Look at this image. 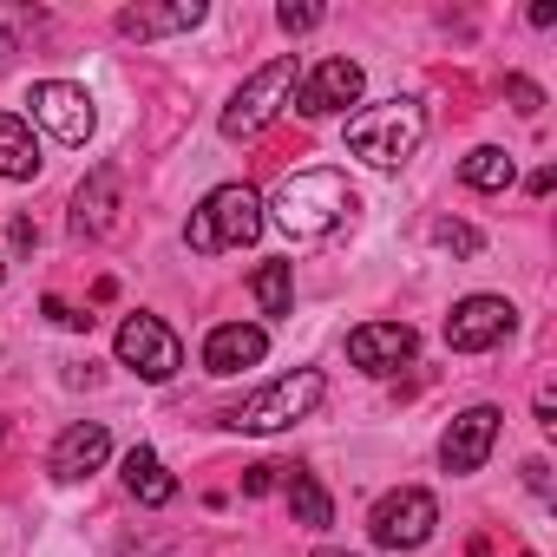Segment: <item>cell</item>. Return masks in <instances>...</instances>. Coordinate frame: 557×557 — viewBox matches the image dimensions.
Here are the masks:
<instances>
[{"mask_svg": "<svg viewBox=\"0 0 557 557\" xmlns=\"http://www.w3.org/2000/svg\"><path fill=\"white\" fill-rule=\"evenodd\" d=\"M524 557H531V550H524Z\"/></svg>", "mask_w": 557, "mask_h": 557, "instance_id": "4dcf8cb0", "label": "cell"}, {"mask_svg": "<svg viewBox=\"0 0 557 557\" xmlns=\"http://www.w3.org/2000/svg\"><path fill=\"white\" fill-rule=\"evenodd\" d=\"M125 492H132L138 505H171V498H177V479L164 472V459H158L151 446H132V453H125Z\"/></svg>", "mask_w": 557, "mask_h": 557, "instance_id": "e0dca14e", "label": "cell"}, {"mask_svg": "<svg viewBox=\"0 0 557 557\" xmlns=\"http://www.w3.org/2000/svg\"><path fill=\"white\" fill-rule=\"evenodd\" d=\"M544 472H550V466H544V459H531V466H524V485H531V492H537V498H544V492H550V479H544Z\"/></svg>", "mask_w": 557, "mask_h": 557, "instance_id": "4316f807", "label": "cell"}, {"mask_svg": "<svg viewBox=\"0 0 557 557\" xmlns=\"http://www.w3.org/2000/svg\"><path fill=\"white\" fill-rule=\"evenodd\" d=\"M433 243H440V249H459V256H479V249H485V236H479L472 223H453V216L433 223Z\"/></svg>", "mask_w": 557, "mask_h": 557, "instance_id": "7402d4cb", "label": "cell"}, {"mask_svg": "<svg viewBox=\"0 0 557 557\" xmlns=\"http://www.w3.org/2000/svg\"><path fill=\"white\" fill-rule=\"evenodd\" d=\"M14 53H21V40H14V27H8V21H0V73L14 66Z\"/></svg>", "mask_w": 557, "mask_h": 557, "instance_id": "484cf974", "label": "cell"}, {"mask_svg": "<svg viewBox=\"0 0 557 557\" xmlns=\"http://www.w3.org/2000/svg\"><path fill=\"white\" fill-rule=\"evenodd\" d=\"M315 557H355V550H315Z\"/></svg>", "mask_w": 557, "mask_h": 557, "instance_id": "83f0119b", "label": "cell"}, {"mask_svg": "<svg viewBox=\"0 0 557 557\" xmlns=\"http://www.w3.org/2000/svg\"><path fill=\"white\" fill-rule=\"evenodd\" d=\"M289 511H296V524H309V531H322V524L335 518V498L322 492V479H309V472H296V479H289Z\"/></svg>", "mask_w": 557, "mask_h": 557, "instance_id": "ffe728a7", "label": "cell"}, {"mask_svg": "<svg viewBox=\"0 0 557 557\" xmlns=\"http://www.w3.org/2000/svg\"><path fill=\"white\" fill-rule=\"evenodd\" d=\"M289 92H296V60L283 53V60H269V66H262V73H256V79L223 106V119H216V125H223V138H256L275 112H283V99H289Z\"/></svg>", "mask_w": 557, "mask_h": 557, "instance_id": "5b68a950", "label": "cell"}, {"mask_svg": "<svg viewBox=\"0 0 557 557\" xmlns=\"http://www.w3.org/2000/svg\"><path fill=\"white\" fill-rule=\"evenodd\" d=\"M119 197H125L119 164H99V171L79 184V197H73V236H106V230L119 223Z\"/></svg>", "mask_w": 557, "mask_h": 557, "instance_id": "4fadbf2b", "label": "cell"}, {"mask_svg": "<svg viewBox=\"0 0 557 557\" xmlns=\"http://www.w3.org/2000/svg\"><path fill=\"white\" fill-rule=\"evenodd\" d=\"M361 66L355 60H322L302 86H296V112L302 119H329V112H348L355 99H361Z\"/></svg>", "mask_w": 557, "mask_h": 557, "instance_id": "30bf717a", "label": "cell"}, {"mask_svg": "<svg viewBox=\"0 0 557 557\" xmlns=\"http://www.w3.org/2000/svg\"><path fill=\"white\" fill-rule=\"evenodd\" d=\"M413 348H420V335H413L407 322H361V329L348 335V361H355L361 374H394V368L413 361Z\"/></svg>", "mask_w": 557, "mask_h": 557, "instance_id": "8fae6325", "label": "cell"}, {"mask_svg": "<svg viewBox=\"0 0 557 557\" xmlns=\"http://www.w3.org/2000/svg\"><path fill=\"white\" fill-rule=\"evenodd\" d=\"M275 21H283V34H309V27H322V8H275Z\"/></svg>", "mask_w": 557, "mask_h": 557, "instance_id": "cb8c5ba5", "label": "cell"}, {"mask_svg": "<svg viewBox=\"0 0 557 557\" xmlns=\"http://www.w3.org/2000/svg\"><path fill=\"white\" fill-rule=\"evenodd\" d=\"M262 355H269V335L249 329V322H223V329H210V342H203V368H210V374H243V368H256Z\"/></svg>", "mask_w": 557, "mask_h": 557, "instance_id": "5bb4252c", "label": "cell"}, {"mask_svg": "<svg viewBox=\"0 0 557 557\" xmlns=\"http://www.w3.org/2000/svg\"><path fill=\"white\" fill-rule=\"evenodd\" d=\"M322 394H329V381H322L315 368H296V374H283V381H269L262 394H249L223 426H236V433H283V426L309 420V413L322 407Z\"/></svg>", "mask_w": 557, "mask_h": 557, "instance_id": "277c9868", "label": "cell"}, {"mask_svg": "<svg viewBox=\"0 0 557 557\" xmlns=\"http://www.w3.org/2000/svg\"><path fill=\"white\" fill-rule=\"evenodd\" d=\"M0 440H8V420H0Z\"/></svg>", "mask_w": 557, "mask_h": 557, "instance_id": "f546056e", "label": "cell"}, {"mask_svg": "<svg viewBox=\"0 0 557 557\" xmlns=\"http://www.w3.org/2000/svg\"><path fill=\"white\" fill-rule=\"evenodd\" d=\"M106 459H112V433H106L99 420L66 426L60 446H53V472H60V479H86V472H99Z\"/></svg>", "mask_w": 557, "mask_h": 557, "instance_id": "9a60e30c", "label": "cell"}, {"mask_svg": "<svg viewBox=\"0 0 557 557\" xmlns=\"http://www.w3.org/2000/svg\"><path fill=\"white\" fill-rule=\"evenodd\" d=\"M459 177H466L472 190H505V184H511L518 171H511V158H505L498 145H479V151H472V158L459 164Z\"/></svg>", "mask_w": 557, "mask_h": 557, "instance_id": "44dd1931", "label": "cell"}, {"mask_svg": "<svg viewBox=\"0 0 557 557\" xmlns=\"http://www.w3.org/2000/svg\"><path fill=\"white\" fill-rule=\"evenodd\" d=\"M505 92H511V106H518L524 119H537V112H544V92H537L531 79H505Z\"/></svg>", "mask_w": 557, "mask_h": 557, "instance_id": "d4e9b609", "label": "cell"}, {"mask_svg": "<svg viewBox=\"0 0 557 557\" xmlns=\"http://www.w3.org/2000/svg\"><path fill=\"white\" fill-rule=\"evenodd\" d=\"M203 21V0H171V8H125L119 34L125 40H164V34H190Z\"/></svg>", "mask_w": 557, "mask_h": 557, "instance_id": "2e32d148", "label": "cell"}, {"mask_svg": "<svg viewBox=\"0 0 557 557\" xmlns=\"http://www.w3.org/2000/svg\"><path fill=\"white\" fill-rule=\"evenodd\" d=\"M256 236H262V197L249 184H216L184 223V243L197 256H223V249H243Z\"/></svg>", "mask_w": 557, "mask_h": 557, "instance_id": "3957f363", "label": "cell"}, {"mask_svg": "<svg viewBox=\"0 0 557 557\" xmlns=\"http://www.w3.org/2000/svg\"><path fill=\"white\" fill-rule=\"evenodd\" d=\"M289 479H296V466H249V472H243V492H249V498H262V492L289 485Z\"/></svg>", "mask_w": 557, "mask_h": 557, "instance_id": "603a6c76", "label": "cell"}, {"mask_svg": "<svg viewBox=\"0 0 557 557\" xmlns=\"http://www.w3.org/2000/svg\"><path fill=\"white\" fill-rule=\"evenodd\" d=\"M40 171V145H34V125L21 112H0V177L27 184Z\"/></svg>", "mask_w": 557, "mask_h": 557, "instance_id": "ac0fdd59", "label": "cell"}, {"mask_svg": "<svg viewBox=\"0 0 557 557\" xmlns=\"http://www.w3.org/2000/svg\"><path fill=\"white\" fill-rule=\"evenodd\" d=\"M249 289H256L262 315H289V309H296V275H289V262H262V269L249 275Z\"/></svg>", "mask_w": 557, "mask_h": 557, "instance_id": "d6986e66", "label": "cell"}, {"mask_svg": "<svg viewBox=\"0 0 557 557\" xmlns=\"http://www.w3.org/2000/svg\"><path fill=\"white\" fill-rule=\"evenodd\" d=\"M420 138H426V112L413 99H381L348 119V151L374 171H400L420 151Z\"/></svg>", "mask_w": 557, "mask_h": 557, "instance_id": "7a4b0ae2", "label": "cell"}, {"mask_svg": "<svg viewBox=\"0 0 557 557\" xmlns=\"http://www.w3.org/2000/svg\"><path fill=\"white\" fill-rule=\"evenodd\" d=\"M433 524H440V505H433V492H420V485H400V492H387V498L368 511V531H374L381 550H420V544L433 537Z\"/></svg>", "mask_w": 557, "mask_h": 557, "instance_id": "8992f818", "label": "cell"}, {"mask_svg": "<svg viewBox=\"0 0 557 557\" xmlns=\"http://www.w3.org/2000/svg\"><path fill=\"white\" fill-rule=\"evenodd\" d=\"M511 329H518V309H511L505 296H466V302L446 315V348H453V355H485V348H498Z\"/></svg>", "mask_w": 557, "mask_h": 557, "instance_id": "52a82bcc", "label": "cell"}, {"mask_svg": "<svg viewBox=\"0 0 557 557\" xmlns=\"http://www.w3.org/2000/svg\"><path fill=\"white\" fill-rule=\"evenodd\" d=\"M119 361H125L132 374H145V381H171V374L184 368V348H177V335H171L158 315H132V322L119 329Z\"/></svg>", "mask_w": 557, "mask_h": 557, "instance_id": "9c48e42d", "label": "cell"}, {"mask_svg": "<svg viewBox=\"0 0 557 557\" xmlns=\"http://www.w3.org/2000/svg\"><path fill=\"white\" fill-rule=\"evenodd\" d=\"M27 106H34V119H40L60 145H86V138H92V125H99L92 92H86V86H73V79H40Z\"/></svg>", "mask_w": 557, "mask_h": 557, "instance_id": "ba28073f", "label": "cell"}, {"mask_svg": "<svg viewBox=\"0 0 557 557\" xmlns=\"http://www.w3.org/2000/svg\"><path fill=\"white\" fill-rule=\"evenodd\" d=\"M492 440H498V407H466V413L446 426V440H440L446 472H479V466L492 459Z\"/></svg>", "mask_w": 557, "mask_h": 557, "instance_id": "7c38bea8", "label": "cell"}, {"mask_svg": "<svg viewBox=\"0 0 557 557\" xmlns=\"http://www.w3.org/2000/svg\"><path fill=\"white\" fill-rule=\"evenodd\" d=\"M269 210H275V223H283L296 243H322V236H335L361 210V190L342 171H296V177L275 184Z\"/></svg>", "mask_w": 557, "mask_h": 557, "instance_id": "6da1fadb", "label": "cell"}, {"mask_svg": "<svg viewBox=\"0 0 557 557\" xmlns=\"http://www.w3.org/2000/svg\"><path fill=\"white\" fill-rule=\"evenodd\" d=\"M0 283H8V262H0Z\"/></svg>", "mask_w": 557, "mask_h": 557, "instance_id": "f1b7e54d", "label": "cell"}]
</instances>
